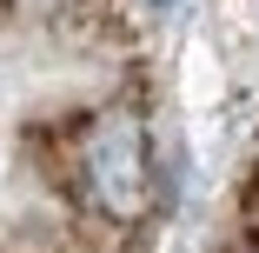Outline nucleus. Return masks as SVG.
Returning a JSON list of instances; mask_svg holds the SVG:
<instances>
[{
	"label": "nucleus",
	"instance_id": "2",
	"mask_svg": "<svg viewBox=\"0 0 259 253\" xmlns=\"http://www.w3.org/2000/svg\"><path fill=\"white\" fill-rule=\"evenodd\" d=\"M146 7H160V14H166V7H180V0H146Z\"/></svg>",
	"mask_w": 259,
	"mask_h": 253
},
{
	"label": "nucleus",
	"instance_id": "1",
	"mask_svg": "<svg viewBox=\"0 0 259 253\" xmlns=\"http://www.w3.org/2000/svg\"><path fill=\"white\" fill-rule=\"evenodd\" d=\"M67 160H73L80 200H87L100 220H113V227L146 220V207H153V147H146V127H140L133 107L87 114L73 127Z\"/></svg>",
	"mask_w": 259,
	"mask_h": 253
}]
</instances>
